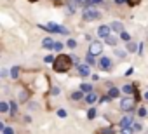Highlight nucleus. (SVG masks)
I'll list each match as a JSON object with an SVG mask.
<instances>
[{
  "instance_id": "f257e3e1",
  "label": "nucleus",
  "mask_w": 148,
  "mask_h": 134,
  "mask_svg": "<svg viewBox=\"0 0 148 134\" xmlns=\"http://www.w3.org/2000/svg\"><path fill=\"white\" fill-rule=\"evenodd\" d=\"M71 57H68L66 54H59L58 57H56V61L52 63L54 64V72H58V73H64V72H68L70 70V66H71Z\"/></svg>"
},
{
  "instance_id": "f03ea898",
  "label": "nucleus",
  "mask_w": 148,
  "mask_h": 134,
  "mask_svg": "<svg viewBox=\"0 0 148 134\" xmlns=\"http://www.w3.org/2000/svg\"><path fill=\"white\" fill-rule=\"evenodd\" d=\"M40 28L42 30H47V31H56V33H68V30L64 28V26H59V25H56V23H49V25H40Z\"/></svg>"
},
{
  "instance_id": "7ed1b4c3",
  "label": "nucleus",
  "mask_w": 148,
  "mask_h": 134,
  "mask_svg": "<svg viewBox=\"0 0 148 134\" xmlns=\"http://www.w3.org/2000/svg\"><path fill=\"white\" fill-rule=\"evenodd\" d=\"M82 16H84V19H86V21H94V19H98V18H99V12H98L96 9H92V7H86Z\"/></svg>"
},
{
  "instance_id": "20e7f679",
  "label": "nucleus",
  "mask_w": 148,
  "mask_h": 134,
  "mask_svg": "<svg viewBox=\"0 0 148 134\" xmlns=\"http://www.w3.org/2000/svg\"><path fill=\"white\" fill-rule=\"evenodd\" d=\"M134 105H136V103H134L132 98H124V99L120 101V108L125 110V111H131V110L134 108Z\"/></svg>"
},
{
  "instance_id": "39448f33",
  "label": "nucleus",
  "mask_w": 148,
  "mask_h": 134,
  "mask_svg": "<svg viewBox=\"0 0 148 134\" xmlns=\"http://www.w3.org/2000/svg\"><path fill=\"white\" fill-rule=\"evenodd\" d=\"M101 51H103V45H101L99 42H92V44H91V47H89V54H92V56L101 54Z\"/></svg>"
},
{
  "instance_id": "423d86ee",
  "label": "nucleus",
  "mask_w": 148,
  "mask_h": 134,
  "mask_svg": "<svg viewBox=\"0 0 148 134\" xmlns=\"http://www.w3.org/2000/svg\"><path fill=\"white\" fill-rule=\"evenodd\" d=\"M99 66H101L103 70H110V68H112V59L106 57V56H103V57L99 59Z\"/></svg>"
},
{
  "instance_id": "0eeeda50",
  "label": "nucleus",
  "mask_w": 148,
  "mask_h": 134,
  "mask_svg": "<svg viewBox=\"0 0 148 134\" xmlns=\"http://www.w3.org/2000/svg\"><path fill=\"white\" fill-rule=\"evenodd\" d=\"M110 30H112L110 26L103 25V26H99V28H98V35H99V37H105V38H106V37L110 35Z\"/></svg>"
},
{
  "instance_id": "6e6552de",
  "label": "nucleus",
  "mask_w": 148,
  "mask_h": 134,
  "mask_svg": "<svg viewBox=\"0 0 148 134\" xmlns=\"http://www.w3.org/2000/svg\"><path fill=\"white\" fill-rule=\"evenodd\" d=\"M131 124H132V117H131V115H125V117L120 120V127H122V129H127Z\"/></svg>"
},
{
  "instance_id": "1a4fd4ad",
  "label": "nucleus",
  "mask_w": 148,
  "mask_h": 134,
  "mask_svg": "<svg viewBox=\"0 0 148 134\" xmlns=\"http://www.w3.org/2000/svg\"><path fill=\"white\" fill-rule=\"evenodd\" d=\"M54 40L52 38H44L42 40V47H45V49H54Z\"/></svg>"
},
{
  "instance_id": "9d476101",
  "label": "nucleus",
  "mask_w": 148,
  "mask_h": 134,
  "mask_svg": "<svg viewBox=\"0 0 148 134\" xmlns=\"http://www.w3.org/2000/svg\"><path fill=\"white\" fill-rule=\"evenodd\" d=\"M79 73L84 75V77L89 75V73H91V72H89V64H79Z\"/></svg>"
},
{
  "instance_id": "9b49d317",
  "label": "nucleus",
  "mask_w": 148,
  "mask_h": 134,
  "mask_svg": "<svg viewBox=\"0 0 148 134\" xmlns=\"http://www.w3.org/2000/svg\"><path fill=\"white\" fill-rule=\"evenodd\" d=\"M98 101V96L94 94V92H89L87 96H86V103H89V105H92V103H96Z\"/></svg>"
},
{
  "instance_id": "f8f14e48",
  "label": "nucleus",
  "mask_w": 148,
  "mask_h": 134,
  "mask_svg": "<svg viewBox=\"0 0 148 134\" xmlns=\"http://www.w3.org/2000/svg\"><path fill=\"white\" fill-rule=\"evenodd\" d=\"M112 30H115V31H124V26H122V23H119V21H115V23H112V26H110Z\"/></svg>"
},
{
  "instance_id": "ddd939ff",
  "label": "nucleus",
  "mask_w": 148,
  "mask_h": 134,
  "mask_svg": "<svg viewBox=\"0 0 148 134\" xmlns=\"http://www.w3.org/2000/svg\"><path fill=\"white\" fill-rule=\"evenodd\" d=\"M127 51H129V52H138L139 47H138V44H134V42H127Z\"/></svg>"
},
{
  "instance_id": "4468645a",
  "label": "nucleus",
  "mask_w": 148,
  "mask_h": 134,
  "mask_svg": "<svg viewBox=\"0 0 148 134\" xmlns=\"http://www.w3.org/2000/svg\"><path fill=\"white\" fill-rule=\"evenodd\" d=\"M136 89H134V85H131V84H125L124 87H122V92L124 94H131V92H134Z\"/></svg>"
},
{
  "instance_id": "2eb2a0df",
  "label": "nucleus",
  "mask_w": 148,
  "mask_h": 134,
  "mask_svg": "<svg viewBox=\"0 0 148 134\" xmlns=\"http://www.w3.org/2000/svg\"><path fill=\"white\" fill-rule=\"evenodd\" d=\"M80 91L89 94V92H92V85H91V84H82V85H80Z\"/></svg>"
},
{
  "instance_id": "dca6fc26",
  "label": "nucleus",
  "mask_w": 148,
  "mask_h": 134,
  "mask_svg": "<svg viewBox=\"0 0 148 134\" xmlns=\"http://www.w3.org/2000/svg\"><path fill=\"white\" fill-rule=\"evenodd\" d=\"M108 96H110V98H117V96H119V89H115V87L112 85V87H110V92H108Z\"/></svg>"
},
{
  "instance_id": "f3484780",
  "label": "nucleus",
  "mask_w": 148,
  "mask_h": 134,
  "mask_svg": "<svg viewBox=\"0 0 148 134\" xmlns=\"http://www.w3.org/2000/svg\"><path fill=\"white\" fill-rule=\"evenodd\" d=\"M75 7H77V0H70V4H68V11H70V12H73V11H75Z\"/></svg>"
},
{
  "instance_id": "a211bd4d",
  "label": "nucleus",
  "mask_w": 148,
  "mask_h": 134,
  "mask_svg": "<svg viewBox=\"0 0 148 134\" xmlns=\"http://www.w3.org/2000/svg\"><path fill=\"white\" fill-rule=\"evenodd\" d=\"M11 77L12 79H18L19 77V68H18V66H14V68L11 70Z\"/></svg>"
},
{
  "instance_id": "6ab92c4d",
  "label": "nucleus",
  "mask_w": 148,
  "mask_h": 134,
  "mask_svg": "<svg viewBox=\"0 0 148 134\" xmlns=\"http://www.w3.org/2000/svg\"><path fill=\"white\" fill-rule=\"evenodd\" d=\"M106 42H108L110 45H117V38H115V37H112V35H108V37H106Z\"/></svg>"
},
{
  "instance_id": "aec40b11",
  "label": "nucleus",
  "mask_w": 148,
  "mask_h": 134,
  "mask_svg": "<svg viewBox=\"0 0 148 134\" xmlns=\"http://www.w3.org/2000/svg\"><path fill=\"white\" fill-rule=\"evenodd\" d=\"M7 110H11V106H9L7 103H0V111H4V113H7Z\"/></svg>"
},
{
  "instance_id": "412c9836",
  "label": "nucleus",
  "mask_w": 148,
  "mask_h": 134,
  "mask_svg": "<svg viewBox=\"0 0 148 134\" xmlns=\"http://www.w3.org/2000/svg\"><path fill=\"white\" fill-rule=\"evenodd\" d=\"M82 96H84V92H82V91H77V92H73V94H71V98H73V99H82Z\"/></svg>"
},
{
  "instance_id": "4be33fe9",
  "label": "nucleus",
  "mask_w": 148,
  "mask_h": 134,
  "mask_svg": "<svg viewBox=\"0 0 148 134\" xmlns=\"http://www.w3.org/2000/svg\"><path fill=\"white\" fill-rule=\"evenodd\" d=\"M9 106H11V115H16V111H18L16 103H14V101H11V105H9Z\"/></svg>"
},
{
  "instance_id": "5701e85b",
  "label": "nucleus",
  "mask_w": 148,
  "mask_h": 134,
  "mask_svg": "<svg viewBox=\"0 0 148 134\" xmlns=\"http://www.w3.org/2000/svg\"><path fill=\"white\" fill-rule=\"evenodd\" d=\"M66 45L70 47V49H73V47H77V42L73 40V38H68V42H66Z\"/></svg>"
},
{
  "instance_id": "b1692460",
  "label": "nucleus",
  "mask_w": 148,
  "mask_h": 134,
  "mask_svg": "<svg viewBox=\"0 0 148 134\" xmlns=\"http://www.w3.org/2000/svg\"><path fill=\"white\" fill-rule=\"evenodd\" d=\"M120 38H122V40H125V42H129V40H131V35H129V33H125V31H122V33H120Z\"/></svg>"
},
{
  "instance_id": "393cba45",
  "label": "nucleus",
  "mask_w": 148,
  "mask_h": 134,
  "mask_svg": "<svg viewBox=\"0 0 148 134\" xmlns=\"http://www.w3.org/2000/svg\"><path fill=\"white\" fill-rule=\"evenodd\" d=\"M98 134H113V129H101L98 131Z\"/></svg>"
},
{
  "instance_id": "a878e982",
  "label": "nucleus",
  "mask_w": 148,
  "mask_h": 134,
  "mask_svg": "<svg viewBox=\"0 0 148 134\" xmlns=\"http://www.w3.org/2000/svg\"><path fill=\"white\" fill-rule=\"evenodd\" d=\"M87 117H89V118H94V117H96V110H94V108H91V110L87 111Z\"/></svg>"
},
{
  "instance_id": "bb28decb",
  "label": "nucleus",
  "mask_w": 148,
  "mask_h": 134,
  "mask_svg": "<svg viewBox=\"0 0 148 134\" xmlns=\"http://www.w3.org/2000/svg\"><path fill=\"white\" fill-rule=\"evenodd\" d=\"M86 59H87V64H94V56H92V54H89Z\"/></svg>"
},
{
  "instance_id": "cd10ccee",
  "label": "nucleus",
  "mask_w": 148,
  "mask_h": 134,
  "mask_svg": "<svg viewBox=\"0 0 148 134\" xmlns=\"http://www.w3.org/2000/svg\"><path fill=\"white\" fill-rule=\"evenodd\" d=\"M2 132H4V134H14V131H12L11 127H4V129H2Z\"/></svg>"
},
{
  "instance_id": "c85d7f7f",
  "label": "nucleus",
  "mask_w": 148,
  "mask_h": 134,
  "mask_svg": "<svg viewBox=\"0 0 148 134\" xmlns=\"http://www.w3.org/2000/svg\"><path fill=\"white\" fill-rule=\"evenodd\" d=\"M141 129H143L141 124H132V131H141Z\"/></svg>"
},
{
  "instance_id": "c756f323",
  "label": "nucleus",
  "mask_w": 148,
  "mask_h": 134,
  "mask_svg": "<svg viewBox=\"0 0 148 134\" xmlns=\"http://www.w3.org/2000/svg\"><path fill=\"white\" fill-rule=\"evenodd\" d=\"M54 49H56V51H61V49H63V44H61V42H56V44H54Z\"/></svg>"
},
{
  "instance_id": "7c9ffc66",
  "label": "nucleus",
  "mask_w": 148,
  "mask_h": 134,
  "mask_svg": "<svg viewBox=\"0 0 148 134\" xmlns=\"http://www.w3.org/2000/svg\"><path fill=\"white\" fill-rule=\"evenodd\" d=\"M44 61H45V63H54V57H52V56H45Z\"/></svg>"
},
{
  "instance_id": "2f4dec72",
  "label": "nucleus",
  "mask_w": 148,
  "mask_h": 134,
  "mask_svg": "<svg viewBox=\"0 0 148 134\" xmlns=\"http://www.w3.org/2000/svg\"><path fill=\"white\" fill-rule=\"evenodd\" d=\"M138 115H139V117H145V115H146V110H145V108H139V110H138Z\"/></svg>"
},
{
  "instance_id": "473e14b6",
  "label": "nucleus",
  "mask_w": 148,
  "mask_h": 134,
  "mask_svg": "<svg viewBox=\"0 0 148 134\" xmlns=\"http://www.w3.org/2000/svg\"><path fill=\"white\" fill-rule=\"evenodd\" d=\"M58 117L64 118V117H66V111H64V110H58Z\"/></svg>"
},
{
  "instance_id": "72a5a7b5",
  "label": "nucleus",
  "mask_w": 148,
  "mask_h": 134,
  "mask_svg": "<svg viewBox=\"0 0 148 134\" xmlns=\"http://www.w3.org/2000/svg\"><path fill=\"white\" fill-rule=\"evenodd\" d=\"M139 2H141V0H127L129 5H136V4H139Z\"/></svg>"
},
{
  "instance_id": "f704fd0d",
  "label": "nucleus",
  "mask_w": 148,
  "mask_h": 134,
  "mask_svg": "<svg viewBox=\"0 0 148 134\" xmlns=\"http://www.w3.org/2000/svg\"><path fill=\"white\" fill-rule=\"evenodd\" d=\"M51 94H59V87H54V89L51 91Z\"/></svg>"
},
{
  "instance_id": "c9c22d12",
  "label": "nucleus",
  "mask_w": 148,
  "mask_h": 134,
  "mask_svg": "<svg viewBox=\"0 0 148 134\" xmlns=\"http://www.w3.org/2000/svg\"><path fill=\"white\" fill-rule=\"evenodd\" d=\"M71 61L75 63V64H79V57H77V56H71Z\"/></svg>"
},
{
  "instance_id": "e433bc0d",
  "label": "nucleus",
  "mask_w": 148,
  "mask_h": 134,
  "mask_svg": "<svg viewBox=\"0 0 148 134\" xmlns=\"http://www.w3.org/2000/svg\"><path fill=\"white\" fill-rule=\"evenodd\" d=\"M103 0H91V4H101Z\"/></svg>"
},
{
  "instance_id": "4c0bfd02",
  "label": "nucleus",
  "mask_w": 148,
  "mask_h": 134,
  "mask_svg": "<svg viewBox=\"0 0 148 134\" xmlns=\"http://www.w3.org/2000/svg\"><path fill=\"white\" fill-rule=\"evenodd\" d=\"M117 4H124V2H127V0H115Z\"/></svg>"
},
{
  "instance_id": "58836bf2",
  "label": "nucleus",
  "mask_w": 148,
  "mask_h": 134,
  "mask_svg": "<svg viewBox=\"0 0 148 134\" xmlns=\"http://www.w3.org/2000/svg\"><path fill=\"white\" fill-rule=\"evenodd\" d=\"M145 99H148V92H146V94H145Z\"/></svg>"
},
{
  "instance_id": "ea45409f",
  "label": "nucleus",
  "mask_w": 148,
  "mask_h": 134,
  "mask_svg": "<svg viewBox=\"0 0 148 134\" xmlns=\"http://www.w3.org/2000/svg\"><path fill=\"white\" fill-rule=\"evenodd\" d=\"M30 2H37V0H30Z\"/></svg>"
},
{
  "instance_id": "a19ab883",
  "label": "nucleus",
  "mask_w": 148,
  "mask_h": 134,
  "mask_svg": "<svg viewBox=\"0 0 148 134\" xmlns=\"http://www.w3.org/2000/svg\"><path fill=\"white\" fill-rule=\"evenodd\" d=\"M54 2H59V0H54Z\"/></svg>"
}]
</instances>
